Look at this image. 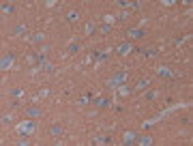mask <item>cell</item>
Masks as SVG:
<instances>
[{"instance_id":"obj_21","label":"cell","mask_w":193,"mask_h":146,"mask_svg":"<svg viewBox=\"0 0 193 146\" xmlns=\"http://www.w3.org/2000/svg\"><path fill=\"white\" fill-rule=\"evenodd\" d=\"M92 32H95V24L88 22V24H86V34H92Z\"/></svg>"},{"instance_id":"obj_29","label":"cell","mask_w":193,"mask_h":146,"mask_svg":"<svg viewBox=\"0 0 193 146\" xmlns=\"http://www.w3.org/2000/svg\"><path fill=\"white\" fill-rule=\"evenodd\" d=\"M2 123H4V125H9V123H13V116H9V114H7V116H2Z\"/></svg>"},{"instance_id":"obj_15","label":"cell","mask_w":193,"mask_h":146,"mask_svg":"<svg viewBox=\"0 0 193 146\" xmlns=\"http://www.w3.org/2000/svg\"><path fill=\"white\" fill-rule=\"evenodd\" d=\"M22 34H26V26H17V28L13 30V37H22Z\"/></svg>"},{"instance_id":"obj_28","label":"cell","mask_w":193,"mask_h":146,"mask_svg":"<svg viewBox=\"0 0 193 146\" xmlns=\"http://www.w3.org/2000/svg\"><path fill=\"white\" fill-rule=\"evenodd\" d=\"M144 54H146V56H154V54H157V49H154V47H150V49H144Z\"/></svg>"},{"instance_id":"obj_6","label":"cell","mask_w":193,"mask_h":146,"mask_svg":"<svg viewBox=\"0 0 193 146\" xmlns=\"http://www.w3.org/2000/svg\"><path fill=\"white\" fill-rule=\"evenodd\" d=\"M159 77H176V73H174L170 67H161V69H159Z\"/></svg>"},{"instance_id":"obj_14","label":"cell","mask_w":193,"mask_h":146,"mask_svg":"<svg viewBox=\"0 0 193 146\" xmlns=\"http://www.w3.org/2000/svg\"><path fill=\"white\" fill-rule=\"evenodd\" d=\"M154 140L150 138V136H146V138H139V142H135V144H144V146H150Z\"/></svg>"},{"instance_id":"obj_10","label":"cell","mask_w":193,"mask_h":146,"mask_svg":"<svg viewBox=\"0 0 193 146\" xmlns=\"http://www.w3.org/2000/svg\"><path fill=\"white\" fill-rule=\"evenodd\" d=\"M49 131H51V136H56V138H60V136L64 133V129H62L60 125H54V127H51Z\"/></svg>"},{"instance_id":"obj_17","label":"cell","mask_w":193,"mask_h":146,"mask_svg":"<svg viewBox=\"0 0 193 146\" xmlns=\"http://www.w3.org/2000/svg\"><path fill=\"white\" fill-rule=\"evenodd\" d=\"M75 19H80V13H77V11H71L69 15H67V22H75Z\"/></svg>"},{"instance_id":"obj_30","label":"cell","mask_w":193,"mask_h":146,"mask_svg":"<svg viewBox=\"0 0 193 146\" xmlns=\"http://www.w3.org/2000/svg\"><path fill=\"white\" fill-rule=\"evenodd\" d=\"M45 4H47V7H49V9H51V7H56V4H58V2H56V0H47V2H45Z\"/></svg>"},{"instance_id":"obj_1","label":"cell","mask_w":193,"mask_h":146,"mask_svg":"<svg viewBox=\"0 0 193 146\" xmlns=\"http://www.w3.org/2000/svg\"><path fill=\"white\" fill-rule=\"evenodd\" d=\"M34 129H37V123L34 121H24V123L17 125L19 136H30V133H34Z\"/></svg>"},{"instance_id":"obj_2","label":"cell","mask_w":193,"mask_h":146,"mask_svg":"<svg viewBox=\"0 0 193 146\" xmlns=\"http://www.w3.org/2000/svg\"><path fill=\"white\" fill-rule=\"evenodd\" d=\"M127 77H129V73H127V71H120L118 75H114L110 82H107V86H110V88H118V86H122V84L127 82Z\"/></svg>"},{"instance_id":"obj_7","label":"cell","mask_w":193,"mask_h":146,"mask_svg":"<svg viewBox=\"0 0 193 146\" xmlns=\"http://www.w3.org/2000/svg\"><path fill=\"white\" fill-rule=\"evenodd\" d=\"M135 140H137L135 131H127V133H124V144H135Z\"/></svg>"},{"instance_id":"obj_24","label":"cell","mask_w":193,"mask_h":146,"mask_svg":"<svg viewBox=\"0 0 193 146\" xmlns=\"http://www.w3.org/2000/svg\"><path fill=\"white\" fill-rule=\"evenodd\" d=\"M77 52H80V45H77V43H73V45L69 47V54H77Z\"/></svg>"},{"instance_id":"obj_19","label":"cell","mask_w":193,"mask_h":146,"mask_svg":"<svg viewBox=\"0 0 193 146\" xmlns=\"http://www.w3.org/2000/svg\"><path fill=\"white\" fill-rule=\"evenodd\" d=\"M88 101H90V92H86V95H82V97H80V105H86Z\"/></svg>"},{"instance_id":"obj_27","label":"cell","mask_w":193,"mask_h":146,"mask_svg":"<svg viewBox=\"0 0 193 146\" xmlns=\"http://www.w3.org/2000/svg\"><path fill=\"white\" fill-rule=\"evenodd\" d=\"M118 7H122V9H131V2H127V0H120Z\"/></svg>"},{"instance_id":"obj_11","label":"cell","mask_w":193,"mask_h":146,"mask_svg":"<svg viewBox=\"0 0 193 146\" xmlns=\"http://www.w3.org/2000/svg\"><path fill=\"white\" fill-rule=\"evenodd\" d=\"M150 84V79L148 77H144V79H139V82H137V86H135V90H144L146 86Z\"/></svg>"},{"instance_id":"obj_23","label":"cell","mask_w":193,"mask_h":146,"mask_svg":"<svg viewBox=\"0 0 193 146\" xmlns=\"http://www.w3.org/2000/svg\"><path fill=\"white\" fill-rule=\"evenodd\" d=\"M112 140L107 138V136H103V138H97V144H110Z\"/></svg>"},{"instance_id":"obj_20","label":"cell","mask_w":193,"mask_h":146,"mask_svg":"<svg viewBox=\"0 0 193 146\" xmlns=\"http://www.w3.org/2000/svg\"><path fill=\"white\" fill-rule=\"evenodd\" d=\"M107 60V54L103 52V54H97V64H101V62H105Z\"/></svg>"},{"instance_id":"obj_26","label":"cell","mask_w":193,"mask_h":146,"mask_svg":"<svg viewBox=\"0 0 193 146\" xmlns=\"http://www.w3.org/2000/svg\"><path fill=\"white\" fill-rule=\"evenodd\" d=\"M47 95H49V88H43L41 92H39V99H45Z\"/></svg>"},{"instance_id":"obj_5","label":"cell","mask_w":193,"mask_h":146,"mask_svg":"<svg viewBox=\"0 0 193 146\" xmlns=\"http://www.w3.org/2000/svg\"><path fill=\"white\" fill-rule=\"evenodd\" d=\"M26 114H28L30 118H39V116L43 114V110L41 108H26Z\"/></svg>"},{"instance_id":"obj_3","label":"cell","mask_w":193,"mask_h":146,"mask_svg":"<svg viewBox=\"0 0 193 146\" xmlns=\"http://www.w3.org/2000/svg\"><path fill=\"white\" fill-rule=\"evenodd\" d=\"M13 62H15V56H13V54H7V56L2 58V64H0V69L7 71L9 67H13Z\"/></svg>"},{"instance_id":"obj_12","label":"cell","mask_w":193,"mask_h":146,"mask_svg":"<svg viewBox=\"0 0 193 146\" xmlns=\"http://www.w3.org/2000/svg\"><path fill=\"white\" fill-rule=\"evenodd\" d=\"M118 95L120 97H129V95H131V88H129V86H118Z\"/></svg>"},{"instance_id":"obj_8","label":"cell","mask_w":193,"mask_h":146,"mask_svg":"<svg viewBox=\"0 0 193 146\" xmlns=\"http://www.w3.org/2000/svg\"><path fill=\"white\" fill-rule=\"evenodd\" d=\"M127 34H129V37H133V39H142V37H144L146 32H144V30H139V28H131V30H129Z\"/></svg>"},{"instance_id":"obj_16","label":"cell","mask_w":193,"mask_h":146,"mask_svg":"<svg viewBox=\"0 0 193 146\" xmlns=\"http://www.w3.org/2000/svg\"><path fill=\"white\" fill-rule=\"evenodd\" d=\"M43 39H45V34H43V32H37V34H34V37L30 39V41H32V43H41Z\"/></svg>"},{"instance_id":"obj_22","label":"cell","mask_w":193,"mask_h":146,"mask_svg":"<svg viewBox=\"0 0 193 146\" xmlns=\"http://www.w3.org/2000/svg\"><path fill=\"white\" fill-rule=\"evenodd\" d=\"M157 97H159V92H157V90H150V92H146V99H150V101H152V99H157Z\"/></svg>"},{"instance_id":"obj_13","label":"cell","mask_w":193,"mask_h":146,"mask_svg":"<svg viewBox=\"0 0 193 146\" xmlns=\"http://www.w3.org/2000/svg\"><path fill=\"white\" fill-rule=\"evenodd\" d=\"M9 95H11V97H15V99H19V97H24V90H22V88H11Z\"/></svg>"},{"instance_id":"obj_4","label":"cell","mask_w":193,"mask_h":146,"mask_svg":"<svg viewBox=\"0 0 193 146\" xmlns=\"http://www.w3.org/2000/svg\"><path fill=\"white\" fill-rule=\"evenodd\" d=\"M131 52H133L131 43H122V45L116 47V54H131Z\"/></svg>"},{"instance_id":"obj_18","label":"cell","mask_w":193,"mask_h":146,"mask_svg":"<svg viewBox=\"0 0 193 146\" xmlns=\"http://www.w3.org/2000/svg\"><path fill=\"white\" fill-rule=\"evenodd\" d=\"M13 11H15V7H13V4H2V13H7V15H9V13H13Z\"/></svg>"},{"instance_id":"obj_25","label":"cell","mask_w":193,"mask_h":146,"mask_svg":"<svg viewBox=\"0 0 193 146\" xmlns=\"http://www.w3.org/2000/svg\"><path fill=\"white\" fill-rule=\"evenodd\" d=\"M110 30H112V24H103V26H101V32H105V34H107Z\"/></svg>"},{"instance_id":"obj_9","label":"cell","mask_w":193,"mask_h":146,"mask_svg":"<svg viewBox=\"0 0 193 146\" xmlns=\"http://www.w3.org/2000/svg\"><path fill=\"white\" fill-rule=\"evenodd\" d=\"M95 105H97V108H110L112 101H110V99H105V97H101V99H97V101H95Z\"/></svg>"}]
</instances>
